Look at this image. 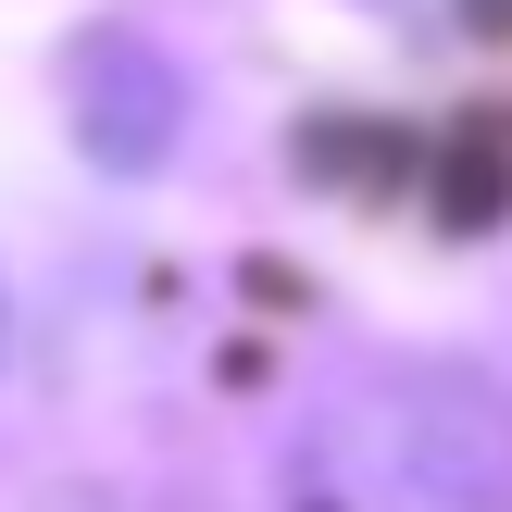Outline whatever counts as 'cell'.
Returning <instances> with one entry per match:
<instances>
[{"label":"cell","mask_w":512,"mask_h":512,"mask_svg":"<svg viewBox=\"0 0 512 512\" xmlns=\"http://www.w3.org/2000/svg\"><path fill=\"white\" fill-rule=\"evenodd\" d=\"M300 512H512V425L463 375H363L300 425Z\"/></svg>","instance_id":"cell-1"},{"label":"cell","mask_w":512,"mask_h":512,"mask_svg":"<svg viewBox=\"0 0 512 512\" xmlns=\"http://www.w3.org/2000/svg\"><path fill=\"white\" fill-rule=\"evenodd\" d=\"M0 338H13V300H0Z\"/></svg>","instance_id":"cell-2"}]
</instances>
